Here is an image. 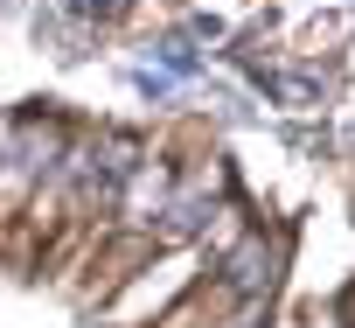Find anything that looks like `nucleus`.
<instances>
[{
    "label": "nucleus",
    "mask_w": 355,
    "mask_h": 328,
    "mask_svg": "<svg viewBox=\"0 0 355 328\" xmlns=\"http://www.w3.org/2000/svg\"><path fill=\"white\" fill-rule=\"evenodd\" d=\"M265 279H272V252H265V245L251 238V245H244V252L230 259V293H258Z\"/></svg>",
    "instance_id": "2"
},
{
    "label": "nucleus",
    "mask_w": 355,
    "mask_h": 328,
    "mask_svg": "<svg viewBox=\"0 0 355 328\" xmlns=\"http://www.w3.org/2000/svg\"><path fill=\"white\" fill-rule=\"evenodd\" d=\"M160 210H167V175H160V168H132L125 217H160Z\"/></svg>",
    "instance_id": "1"
}]
</instances>
